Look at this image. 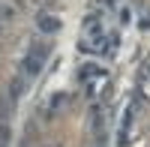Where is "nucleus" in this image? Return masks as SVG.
<instances>
[{
  "label": "nucleus",
  "mask_w": 150,
  "mask_h": 147,
  "mask_svg": "<svg viewBox=\"0 0 150 147\" xmlns=\"http://www.w3.org/2000/svg\"><path fill=\"white\" fill-rule=\"evenodd\" d=\"M105 36V27H102V18L99 15H87L84 18V39H102Z\"/></svg>",
  "instance_id": "obj_3"
},
{
  "label": "nucleus",
  "mask_w": 150,
  "mask_h": 147,
  "mask_svg": "<svg viewBox=\"0 0 150 147\" xmlns=\"http://www.w3.org/2000/svg\"><path fill=\"white\" fill-rule=\"evenodd\" d=\"M45 60H48V45H45V42L30 45V51H27V57H24V63H21V75H24V78H36V75L42 72Z\"/></svg>",
  "instance_id": "obj_1"
},
{
  "label": "nucleus",
  "mask_w": 150,
  "mask_h": 147,
  "mask_svg": "<svg viewBox=\"0 0 150 147\" xmlns=\"http://www.w3.org/2000/svg\"><path fill=\"white\" fill-rule=\"evenodd\" d=\"M138 27H141V30L150 27V12H141V24H138Z\"/></svg>",
  "instance_id": "obj_7"
},
{
  "label": "nucleus",
  "mask_w": 150,
  "mask_h": 147,
  "mask_svg": "<svg viewBox=\"0 0 150 147\" xmlns=\"http://www.w3.org/2000/svg\"><path fill=\"white\" fill-rule=\"evenodd\" d=\"M96 147H102V144H96Z\"/></svg>",
  "instance_id": "obj_8"
},
{
  "label": "nucleus",
  "mask_w": 150,
  "mask_h": 147,
  "mask_svg": "<svg viewBox=\"0 0 150 147\" xmlns=\"http://www.w3.org/2000/svg\"><path fill=\"white\" fill-rule=\"evenodd\" d=\"M78 81H81L90 93H96V87L105 81V69L96 66V63H84V66L78 69Z\"/></svg>",
  "instance_id": "obj_2"
},
{
  "label": "nucleus",
  "mask_w": 150,
  "mask_h": 147,
  "mask_svg": "<svg viewBox=\"0 0 150 147\" xmlns=\"http://www.w3.org/2000/svg\"><path fill=\"white\" fill-rule=\"evenodd\" d=\"M24 81H27L24 75H15V78L9 81V87H6V96H9V102H18L21 96H24V87H27Z\"/></svg>",
  "instance_id": "obj_5"
},
{
  "label": "nucleus",
  "mask_w": 150,
  "mask_h": 147,
  "mask_svg": "<svg viewBox=\"0 0 150 147\" xmlns=\"http://www.w3.org/2000/svg\"><path fill=\"white\" fill-rule=\"evenodd\" d=\"M66 99H63V93H57L51 102H48V114H54V111H60V105H63Z\"/></svg>",
  "instance_id": "obj_6"
},
{
  "label": "nucleus",
  "mask_w": 150,
  "mask_h": 147,
  "mask_svg": "<svg viewBox=\"0 0 150 147\" xmlns=\"http://www.w3.org/2000/svg\"><path fill=\"white\" fill-rule=\"evenodd\" d=\"M36 27H39V33H57L60 30V18L51 15V12H42V15L36 18Z\"/></svg>",
  "instance_id": "obj_4"
}]
</instances>
